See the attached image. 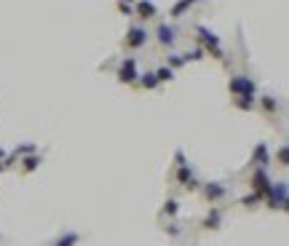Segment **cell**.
<instances>
[{"label":"cell","instance_id":"1","mask_svg":"<svg viewBox=\"0 0 289 246\" xmlns=\"http://www.w3.org/2000/svg\"><path fill=\"white\" fill-rule=\"evenodd\" d=\"M198 38H201L203 51H209V54H212L214 59H225L222 48H220V38L214 35V32L209 30V27H198Z\"/></svg>","mask_w":289,"mask_h":246},{"label":"cell","instance_id":"2","mask_svg":"<svg viewBox=\"0 0 289 246\" xmlns=\"http://www.w3.org/2000/svg\"><path fill=\"white\" fill-rule=\"evenodd\" d=\"M230 91H233L236 96H254L257 94V83L252 81V78H230Z\"/></svg>","mask_w":289,"mask_h":246},{"label":"cell","instance_id":"3","mask_svg":"<svg viewBox=\"0 0 289 246\" xmlns=\"http://www.w3.org/2000/svg\"><path fill=\"white\" fill-rule=\"evenodd\" d=\"M137 78H139L137 59H134V56H126V59H123V65H121V70H118V81H121V83H134Z\"/></svg>","mask_w":289,"mask_h":246},{"label":"cell","instance_id":"4","mask_svg":"<svg viewBox=\"0 0 289 246\" xmlns=\"http://www.w3.org/2000/svg\"><path fill=\"white\" fill-rule=\"evenodd\" d=\"M268 201L270 206H279V209H287L289 206V198H287V185L284 182H279V185H270V193H268Z\"/></svg>","mask_w":289,"mask_h":246},{"label":"cell","instance_id":"5","mask_svg":"<svg viewBox=\"0 0 289 246\" xmlns=\"http://www.w3.org/2000/svg\"><path fill=\"white\" fill-rule=\"evenodd\" d=\"M145 43H147V30L145 27H132L126 35V45L129 48H142Z\"/></svg>","mask_w":289,"mask_h":246},{"label":"cell","instance_id":"6","mask_svg":"<svg viewBox=\"0 0 289 246\" xmlns=\"http://www.w3.org/2000/svg\"><path fill=\"white\" fill-rule=\"evenodd\" d=\"M177 179H179V185H182L185 190H198V182H196V177L190 174V169H188V163H185V161H179Z\"/></svg>","mask_w":289,"mask_h":246},{"label":"cell","instance_id":"7","mask_svg":"<svg viewBox=\"0 0 289 246\" xmlns=\"http://www.w3.org/2000/svg\"><path fill=\"white\" fill-rule=\"evenodd\" d=\"M252 185H254V193H260V196H268V193H270V185H273V182L268 179V174H265L263 169H257V171H254Z\"/></svg>","mask_w":289,"mask_h":246},{"label":"cell","instance_id":"8","mask_svg":"<svg viewBox=\"0 0 289 246\" xmlns=\"http://www.w3.org/2000/svg\"><path fill=\"white\" fill-rule=\"evenodd\" d=\"M156 35H158V43L161 45H174V41H177V32H174L172 24H161Z\"/></svg>","mask_w":289,"mask_h":246},{"label":"cell","instance_id":"9","mask_svg":"<svg viewBox=\"0 0 289 246\" xmlns=\"http://www.w3.org/2000/svg\"><path fill=\"white\" fill-rule=\"evenodd\" d=\"M134 14L137 16H142V19H153V16L158 14V8L153 3H147V0H139L137 3V8H134Z\"/></svg>","mask_w":289,"mask_h":246},{"label":"cell","instance_id":"10","mask_svg":"<svg viewBox=\"0 0 289 246\" xmlns=\"http://www.w3.org/2000/svg\"><path fill=\"white\" fill-rule=\"evenodd\" d=\"M225 193H228V190H225L222 185H217V182H212V185H206V187H203V196H206L209 201H220V198H222Z\"/></svg>","mask_w":289,"mask_h":246},{"label":"cell","instance_id":"11","mask_svg":"<svg viewBox=\"0 0 289 246\" xmlns=\"http://www.w3.org/2000/svg\"><path fill=\"white\" fill-rule=\"evenodd\" d=\"M254 163H257L260 169H265V166L270 163V156H268V147H265V145L254 147Z\"/></svg>","mask_w":289,"mask_h":246},{"label":"cell","instance_id":"12","mask_svg":"<svg viewBox=\"0 0 289 246\" xmlns=\"http://www.w3.org/2000/svg\"><path fill=\"white\" fill-rule=\"evenodd\" d=\"M193 3H196V0H179V3L177 5H174V8L172 11H169V14H172L174 16V19H179V16H185V11H188L190 8V5Z\"/></svg>","mask_w":289,"mask_h":246},{"label":"cell","instance_id":"13","mask_svg":"<svg viewBox=\"0 0 289 246\" xmlns=\"http://www.w3.org/2000/svg\"><path fill=\"white\" fill-rule=\"evenodd\" d=\"M233 105L239 107V110H254V96H239V99H233Z\"/></svg>","mask_w":289,"mask_h":246},{"label":"cell","instance_id":"14","mask_svg":"<svg viewBox=\"0 0 289 246\" xmlns=\"http://www.w3.org/2000/svg\"><path fill=\"white\" fill-rule=\"evenodd\" d=\"M139 78H142L139 83H142L147 91H153V89L158 86V78H156V72H145V75H139Z\"/></svg>","mask_w":289,"mask_h":246},{"label":"cell","instance_id":"15","mask_svg":"<svg viewBox=\"0 0 289 246\" xmlns=\"http://www.w3.org/2000/svg\"><path fill=\"white\" fill-rule=\"evenodd\" d=\"M156 78H158V83H166L174 78V70L172 67H161V70H156Z\"/></svg>","mask_w":289,"mask_h":246},{"label":"cell","instance_id":"16","mask_svg":"<svg viewBox=\"0 0 289 246\" xmlns=\"http://www.w3.org/2000/svg\"><path fill=\"white\" fill-rule=\"evenodd\" d=\"M38 166H41V158L32 156V153H27V158H24V171H35Z\"/></svg>","mask_w":289,"mask_h":246},{"label":"cell","instance_id":"17","mask_svg":"<svg viewBox=\"0 0 289 246\" xmlns=\"http://www.w3.org/2000/svg\"><path fill=\"white\" fill-rule=\"evenodd\" d=\"M260 102H263V107H265L268 112H276V110H279V102H276L273 96H263Z\"/></svg>","mask_w":289,"mask_h":246},{"label":"cell","instance_id":"18","mask_svg":"<svg viewBox=\"0 0 289 246\" xmlns=\"http://www.w3.org/2000/svg\"><path fill=\"white\" fill-rule=\"evenodd\" d=\"M185 62H188V59H185V54H174V56H169V65H172V70H174V67H182Z\"/></svg>","mask_w":289,"mask_h":246},{"label":"cell","instance_id":"19","mask_svg":"<svg viewBox=\"0 0 289 246\" xmlns=\"http://www.w3.org/2000/svg\"><path fill=\"white\" fill-rule=\"evenodd\" d=\"M118 11H121L123 16H134V8L126 3V0H118Z\"/></svg>","mask_w":289,"mask_h":246},{"label":"cell","instance_id":"20","mask_svg":"<svg viewBox=\"0 0 289 246\" xmlns=\"http://www.w3.org/2000/svg\"><path fill=\"white\" fill-rule=\"evenodd\" d=\"M206 227H217L220 225V211H212V214L206 217V222H203Z\"/></svg>","mask_w":289,"mask_h":246},{"label":"cell","instance_id":"21","mask_svg":"<svg viewBox=\"0 0 289 246\" xmlns=\"http://www.w3.org/2000/svg\"><path fill=\"white\" fill-rule=\"evenodd\" d=\"M163 211H166V214H177V211H179V206H177V201H166V206H163Z\"/></svg>","mask_w":289,"mask_h":246},{"label":"cell","instance_id":"22","mask_svg":"<svg viewBox=\"0 0 289 246\" xmlns=\"http://www.w3.org/2000/svg\"><path fill=\"white\" fill-rule=\"evenodd\" d=\"M27 153H35V145H24V147H16L14 156H27Z\"/></svg>","mask_w":289,"mask_h":246},{"label":"cell","instance_id":"23","mask_svg":"<svg viewBox=\"0 0 289 246\" xmlns=\"http://www.w3.org/2000/svg\"><path fill=\"white\" fill-rule=\"evenodd\" d=\"M279 161H281V166H287V163H289V153H287V147H281V150H279Z\"/></svg>","mask_w":289,"mask_h":246},{"label":"cell","instance_id":"24","mask_svg":"<svg viewBox=\"0 0 289 246\" xmlns=\"http://www.w3.org/2000/svg\"><path fill=\"white\" fill-rule=\"evenodd\" d=\"M75 241H78L75 233H70V236H62V238H59V244H75Z\"/></svg>","mask_w":289,"mask_h":246},{"label":"cell","instance_id":"25","mask_svg":"<svg viewBox=\"0 0 289 246\" xmlns=\"http://www.w3.org/2000/svg\"><path fill=\"white\" fill-rule=\"evenodd\" d=\"M3 158H5V153H3V147H0V161H3Z\"/></svg>","mask_w":289,"mask_h":246},{"label":"cell","instance_id":"26","mask_svg":"<svg viewBox=\"0 0 289 246\" xmlns=\"http://www.w3.org/2000/svg\"><path fill=\"white\" fill-rule=\"evenodd\" d=\"M126 3H132V0H126Z\"/></svg>","mask_w":289,"mask_h":246}]
</instances>
